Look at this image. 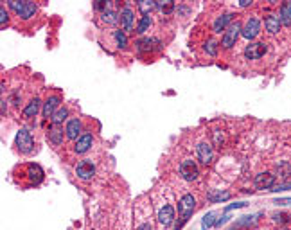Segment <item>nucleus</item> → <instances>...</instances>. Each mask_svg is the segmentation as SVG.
<instances>
[{
	"instance_id": "obj_1",
	"label": "nucleus",
	"mask_w": 291,
	"mask_h": 230,
	"mask_svg": "<svg viewBox=\"0 0 291 230\" xmlns=\"http://www.w3.org/2000/svg\"><path fill=\"white\" fill-rule=\"evenodd\" d=\"M194 210H196V198H194L191 192L183 194L182 198H180V201H178V216H180V221L174 225V229L176 230L182 229L183 223H187L189 218L193 216Z\"/></svg>"
},
{
	"instance_id": "obj_18",
	"label": "nucleus",
	"mask_w": 291,
	"mask_h": 230,
	"mask_svg": "<svg viewBox=\"0 0 291 230\" xmlns=\"http://www.w3.org/2000/svg\"><path fill=\"white\" fill-rule=\"evenodd\" d=\"M282 24H281V18H279V15H266L264 16V29L270 33V35H277L279 31H281Z\"/></svg>"
},
{
	"instance_id": "obj_26",
	"label": "nucleus",
	"mask_w": 291,
	"mask_h": 230,
	"mask_svg": "<svg viewBox=\"0 0 291 230\" xmlns=\"http://www.w3.org/2000/svg\"><path fill=\"white\" fill-rule=\"evenodd\" d=\"M103 22L104 24L115 25L119 22V13L112 9V7H106V9L103 11Z\"/></svg>"
},
{
	"instance_id": "obj_12",
	"label": "nucleus",
	"mask_w": 291,
	"mask_h": 230,
	"mask_svg": "<svg viewBox=\"0 0 291 230\" xmlns=\"http://www.w3.org/2000/svg\"><path fill=\"white\" fill-rule=\"evenodd\" d=\"M47 139L52 146H61L63 140L67 139V133H65V128L59 124H50L49 130H47Z\"/></svg>"
},
{
	"instance_id": "obj_8",
	"label": "nucleus",
	"mask_w": 291,
	"mask_h": 230,
	"mask_svg": "<svg viewBox=\"0 0 291 230\" xmlns=\"http://www.w3.org/2000/svg\"><path fill=\"white\" fill-rule=\"evenodd\" d=\"M261 35V20L252 16V18H248L247 24L243 25V31H241V36L243 38H247V40H253L257 36Z\"/></svg>"
},
{
	"instance_id": "obj_14",
	"label": "nucleus",
	"mask_w": 291,
	"mask_h": 230,
	"mask_svg": "<svg viewBox=\"0 0 291 230\" xmlns=\"http://www.w3.org/2000/svg\"><path fill=\"white\" fill-rule=\"evenodd\" d=\"M275 175L273 173H270V171H264V173H259V175H255V178H253V185H255L257 189H272L273 185H275Z\"/></svg>"
},
{
	"instance_id": "obj_9",
	"label": "nucleus",
	"mask_w": 291,
	"mask_h": 230,
	"mask_svg": "<svg viewBox=\"0 0 291 230\" xmlns=\"http://www.w3.org/2000/svg\"><path fill=\"white\" fill-rule=\"evenodd\" d=\"M76 175H78L79 180L88 182L95 176V165L90 160H81L76 165Z\"/></svg>"
},
{
	"instance_id": "obj_37",
	"label": "nucleus",
	"mask_w": 291,
	"mask_h": 230,
	"mask_svg": "<svg viewBox=\"0 0 291 230\" xmlns=\"http://www.w3.org/2000/svg\"><path fill=\"white\" fill-rule=\"evenodd\" d=\"M275 205H281V207H284V205H291V198H277L275 201H273Z\"/></svg>"
},
{
	"instance_id": "obj_24",
	"label": "nucleus",
	"mask_w": 291,
	"mask_h": 230,
	"mask_svg": "<svg viewBox=\"0 0 291 230\" xmlns=\"http://www.w3.org/2000/svg\"><path fill=\"white\" fill-rule=\"evenodd\" d=\"M153 45H160V41L155 40V38H140L137 41V49L140 52H146V50H153Z\"/></svg>"
},
{
	"instance_id": "obj_32",
	"label": "nucleus",
	"mask_w": 291,
	"mask_h": 230,
	"mask_svg": "<svg viewBox=\"0 0 291 230\" xmlns=\"http://www.w3.org/2000/svg\"><path fill=\"white\" fill-rule=\"evenodd\" d=\"M212 142H214V146H217V148H223V146H225V133L219 130H214L212 131Z\"/></svg>"
},
{
	"instance_id": "obj_39",
	"label": "nucleus",
	"mask_w": 291,
	"mask_h": 230,
	"mask_svg": "<svg viewBox=\"0 0 291 230\" xmlns=\"http://www.w3.org/2000/svg\"><path fill=\"white\" fill-rule=\"evenodd\" d=\"M227 220H228V216L227 214H221L219 218L216 220V227H221L223 223H227Z\"/></svg>"
},
{
	"instance_id": "obj_22",
	"label": "nucleus",
	"mask_w": 291,
	"mask_h": 230,
	"mask_svg": "<svg viewBox=\"0 0 291 230\" xmlns=\"http://www.w3.org/2000/svg\"><path fill=\"white\" fill-rule=\"evenodd\" d=\"M279 18H281V24L291 27V2H284L279 9Z\"/></svg>"
},
{
	"instance_id": "obj_27",
	"label": "nucleus",
	"mask_w": 291,
	"mask_h": 230,
	"mask_svg": "<svg viewBox=\"0 0 291 230\" xmlns=\"http://www.w3.org/2000/svg\"><path fill=\"white\" fill-rule=\"evenodd\" d=\"M219 45H221V43H217L214 38H208V40L203 43V50H205L208 56H216L217 54V49H219Z\"/></svg>"
},
{
	"instance_id": "obj_33",
	"label": "nucleus",
	"mask_w": 291,
	"mask_h": 230,
	"mask_svg": "<svg viewBox=\"0 0 291 230\" xmlns=\"http://www.w3.org/2000/svg\"><path fill=\"white\" fill-rule=\"evenodd\" d=\"M115 40H117V45L119 49H126V45H128V38H126V35H124V31H115Z\"/></svg>"
},
{
	"instance_id": "obj_3",
	"label": "nucleus",
	"mask_w": 291,
	"mask_h": 230,
	"mask_svg": "<svg viewBox=\"0 0 291 230\" xmlns=\"http://www.w3.org/2000/svg\"><path fill=\"white\" fill-rule=\"evenodd\" d=\"M241 31H243V25L241 22H232V24L228 25L227 31L223 33V38H221V47L223 49H232L236 45L237 38L241 36Z\"/></svg>"
},
{
	"instance_id": "obj_38",
	"label": "nucleus",
	"mask_w": 291,
	"mask_h": 230,
	"mask_svg": "<svg viewBox=\"0 0 291 230\" xmlns=\"http://www.w3.org/2000/svg\"><path fill=\"white\" fill-rule=\"evenodd\" d=\"M243 207H247L245 201H241V203H232V205L225 207V212H230V210H234V209H243Z\"/></svg>"
},
{
	"instance_id": "obj_29",
	"label": "nucleus",
	"mask_w": 291,
	"mask_h": 230,
	"mask_svg": "<svg viewBox=\"0 0 291 230\" xmlns=\"http://www.w3.org/2000/svg\"><path fill=\"white\" fill-rule=\"evenodd\" d=\"M216 225V212H207V214L203 216V220H202V229L203 230H207L210 229V227Z\"/></svg>"
},
{
	"instance_id": "obj_19",
	"label": "nucleus",
	"mask_w": 291,
	"mask_h": 230,
	"mask_svg": "<svg viewBox=\"0 0 291 230\" xmlns=\"http://www.w3.org/2000/svg\"><path fill=\"white\" fill-rule=\"evenodd\" d=\"M40 108H43L40 97H33V99L27 103V106L24 108V119H33V117H36L38 112H40Z\"/></svg>"
},
{
	"instance_id": "obj_25",
	"label": "nucleus",
	"mask_w": 291,
	"mask_h": 230,
	"mask_svg": "<svg viewBox=\"0 0 291 230\" xmlns=\"http://www.w3.org/2000/svg\"><path fill=\"white\" fill-rule=\"evenodd\" d=\"M137 7L142 15H149L153 9H157V0H138Z\"/></svg>"
},
{
	"instance_id": "obj_40",
	"label": "nucleus",
	"mask_w": 291,
	"mask_h": 230,
	"mask_svg": "<svg viewBox=\"0 0 291 230\" xmlns=\"http://www.w3.org/2000/svg\"><path fill=\"white\" fill-rule=\"evenodd\" d=\"M239 5L241 7H248V5H252V0H239Z\"/></svg>"
},
{
	"instance_id": "obj_30",
	"label": "nucleus",
	"mask_w": 291,
	"mask_h": 230,
	"mask_svg": "<svg viewBox=\"0 0 291 230\" xmlns=\"http://www.w3.org/2000/svg\"><path fill=\"white\" fill-rule=\"evenodd\" d=\"M157 9L164 11V13H171L174 9L173 0H157Z\"/></svg>"
},
{
	"instance_id": "obj_7",
	"label": "nucleus",
	"mask_w": 291,
	"mask_h": 230,
	"mask_svg": "<svg viewBox=\"0 0 291 230\" xmlns=\"http://www.w3.org/2000/svg\"><path fill=\"white\" fill-rule=\"evenodd\" d=\"M196 156L200 164L202 165H210L214 162V150H212V144H208V142H200L196 146Z\"/></svg>"
},
{
	"instance_id": "obj_11",
	"label": "nucleus",
	"mask_w": 291,
	"mask_h": 230,
	"mask_svg": "<svg viewBox=\"0 0 291 230\" xmlns=\"http://www.w3.org/2000/svg\"><path fill=\"white\" fill-rule=\"evenodd\" d=\"M119 24L123 27V31H133L135 25V13L131 7L124 5L123 9L119 11Z\"/></svg>"
},
{
	"instance_id": "obj_13",
	"label": "nucleus",
	"mask_w": 291,
	"mask_h": 230,
	"mask_svg": "<svg viewBox=\"0 0 291 230\" xmlns=\"http://www.w3.org/2000/svg\"><path fill=\"white\" fill-rule=\"evenodd\" d=\"M81 131H83V122L79 117L67 120V126H65V133H67V139L69 140H78L81 137Z\"/></svg>"
},
{
	"instance_id": "obj_42",
	"label": "nucleus",
	"mask_w": 291,
	"mask_h": 230,
	"mask_svg": "<svg viewBox=\"0 0 291 230\" xmlns=\"http://www.w3.org/2000/svg\"><path fill=\"white\" fill-rule=\"evenodd\" d=\"M290 175H291V171H290Z\"/></svg>"
},
{
	"instance_id": "obj_23",
	"label": "nucleus",
	"mask_w": 291,
	"mask_h": 230,
	"mask_svg": "<svg viewBox=\"0 0 291 230\" xmlns=\"http://www.w3.org/2000/svg\"><path fill=\"white\" fill-rule=\"evenodd\" d=\"M69 119V110L65 108V106H59L58 110H56V114L50 117V122L52 124H59V126H63L65 120Z\"/></svg>"
},
{
	"instance_id": "obj_2",
	"label": "nucleus",
	"mask_w": 291,
	"mask_h": 230,
	"mask_svg": "<svg viewBox=\"0 0 291 230\" xmlns=\"http://www.w3.org/2000/svg\"><path fill=\"white\" fill-rule=\"evenodd\" d=\"M7 5H9V9L15 11L22 20H29L31 16H35L36 9H38L35 2H18V0H9Z\"/></svg>"
},
{
	"instance_id": "obj_16",
	"label": "nucleus",
	"mask_w": 291,
	"mask_h": 230,
	"mask_svg": "<svg viewBox=\"0 0 291 230\" xmlns=\"http://www.w3.org/2000/svg\"><path fill=\"white\" fill-rule=\"evenodd\" d=\"M92 144H94V137L90 135V133H86V135H81L74 142V153H78V155H84L86 151H90Z\"/></svg>"
},
{
	"instance_id": "obj_35",
	"label": "nucleus",
	"mask_w": 291,
	"mask_h": 230,
	"mask_svg": "<svg viewBox=\"0 0 291 230\" xmlns=\"http://www.w3.org/2000/svg\"><path fill=\"white\" fill-rule=\"evenodd\" d=\"M137 230H153V223H151V220H142V221H138Z\"/></svg>"
},
{
	"instance_id": "obj_31",
	"label": "nucleus",
	"mask_w": 291,
	"mask_h": 230,
	"mask_svg": "<svg viewBox=\"0 0 291 230\" xmlns=\"http://www.w3.org/2000/svg\"><path fill=\"white\" fill-rule=\"evenodd\" d=\"M259 216H261V214H257V216H243L241 220L237 221L234 227H237V229H239V227H250V225H253Z\"/></svg>"
},
{
	"instance_id": "obj_36",
	"label": "nucleus",
	"mask_w": 291,
	"mask_h": 230,
	"mask_svg": "<svg viewBox=\"0 0 291 230\" xmlns=\"http://www.w3.org/2000/svg\"><path fill=\"white\" fill-rule=\"evenodd\" d=\"M7 20H9V15H7V11H5V7L2 5V7H0V25H2V27H5Z\"/></svg>"
},
{
	"instance_id": "obj_20",
	"label": "nucleus",
	"mask_w": 291,
	"mask_h": 230,
	"mask_svg": "<svg viewBox=\"0 0 291 230\" xmlns=\"http://www.w3.org/2000/svg\"><path fill=\"white\" fill-rule=\"evenodd\" d=\"M27 175H29L31 184H35V185L42 184V182H43V178H45L43 169H42L38 164H29V167H27Z\"/></svg>"
},
{
	"instance_id": "obj_34",
	"label": "nucleus",
	"mask_w": 291,
	"mask_h": 230,
	"mask_svg": "<svg viewBox=\"0 0 291 230\" xmlns=\"http://www.w3.org/2000/svg\"><path fill=\"white\" fill-rule=\"evenodd\" d=\"M291 189V180L290 182H282V184H275L272 187V192H281V191H290Z\"/></svg>"
},
{
	"instance_id": "obj_28",
	"label": "nucleus",
	"mask_w": 291,
	"mask_h": 230,
	"mask_svg": "<svg viewBox=\"0 0 291 230\" xmlns=\"http://www.w3.org/2000/svg\"><path fill=\"white\" fill-rule=\"evenodd\" d=\"M149 25H151V16L149 15H142V18L138 20V25H137V35H144L146 31L149 29Z\"/></svg>"
},
{
	"instance_id": "obj_15",
	"label": "nucleus",
	"mask_w": 291,
	"mask_h": 230,
	"mask_svg": "<svg viewBox=\"0 0 291 230\" xmlns=\"http://www.w3.org/2000/svg\"><path fill=\"white\" fill-rule=\"evenodd\" d=\"M59 103H61V97H59V95H49V97L43 101L42 114H43L45 119H50V117L56 114V110L59 108Z\"/></svg>"
},
{
	"instance_id": "obj_17",
	"label": "nucleus",
	"mask_w": 291,
	"mask_h": 230,
	"mask_svg": "<svg viewBox=\"0 0 291 230\" xmlns=\"http://www.w3.org/2000/svg\"><path fill=\"white\" fill-rule=\"evenodd\" d=\"M232 18H234V15L232 13H225V15H221V16H217L216 20H214V24H212V31L214 33H217V35H219V33H225V31H227V27L230 24H232Z\"/></svg>"
},
{
	"instance_id": "obj_6",
	"label": "nucleus",
	"mask_w": 291,
	"mask_h": 230,
	"mask_svg": "<svg viewBox=\"0 0 291 230\" xmlns=\"http://www.w3.org/2000/svg\"><path fill=\"white\" fill-rule=\"evenodd\" d=\"M178 171H180V176H182L185 182H194V180H198V176H200L198 164L194 160H191V158H185V160L180 162Z\"/></svg>"
},
{
	"instance_id": "obj_10",
	"label": "nucleus",
	"mask_w": 291,
	"mask_h": 230,
	"mask_svg": "<svg viewBox=\"0 0 291 230\" xmlns=\"http://www.w3.org/2000/svg\"><path fill=\"white\" fill-rule=\"evenodd\" d=\"M266 43L264 41H252L250 45H247V49H245V58L247 60H259V58H262V56L266 54Z\"/></svg>"
},
{
	"instance_id": "obj_4",
	"label": "nucleus",
	"mask_w": 291,
	"mask_h": 230,
	"mask_svg": "<svg viewBox=\"0 0 291 230\" xmlns=\"http://www.w3.org/2000/svg\"><path fill=\"white\" fill-rule=\"evenodd\" d=\"M15 146H16V150H18L20 153H24V155H29L31 151L35 150V140H33L31 133L25 130V128H22V130L16 133Z\"/></svg>"
},
{
	"instance_id": "obj_21",
	"label": "nucleus",
	"mask_w": 291,
	"mask_h": 230,
	"mask_svg": "<svg viewBox=\"0 0 291 230\" xmlns=\"http://www.w3.org/2000/svg\"><path fill=\"white\" fill-rule=\"evenodd\" d=\"M230 198H232V194H230L228 191H219V189L210 191L207 194V200L210 201V203H223V201L230 200Z\"/></svg>"
},
{
	"instance_id": "obj_41",
	"label": "nucleus",
	"mask_w": 291,
	"mask_h": 230,
	"mask_svg": "<svg viewBox=\"0 0 291 230\" xmlns=\"http://www.w3.org/2000/svg\"><path fill=\"white\" fill-rule=\"evenodd\" d=\"M2 115H5V101L2 99Z\"/></svg>"
},
{
	"instance_id": "obj_5",
	"label": "nucleus",
	"mask_w": 291,
	"mask_h": 230,
	"mask_svg": "<svg viewBox=\"0 0 291 230\" xmlns=\"http://www.w3.org/2000/svg\"><path fill=\"white\" fill-rule=\"evenodd\" d=\"M157 218H158V225L160 227H171L176 220V210L171 203H162V205L158 207V212H157Z\"/></svg>"
}]
</instances>
